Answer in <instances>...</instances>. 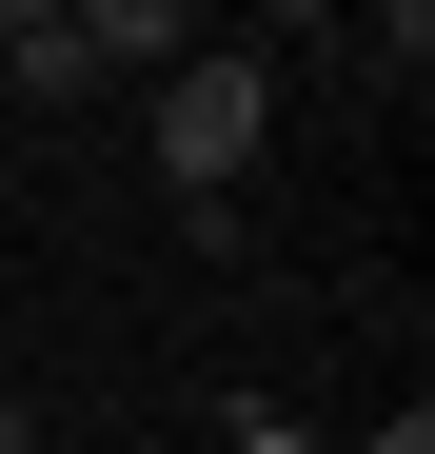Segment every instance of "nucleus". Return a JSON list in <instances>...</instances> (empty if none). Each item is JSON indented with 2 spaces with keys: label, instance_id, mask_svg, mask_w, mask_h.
I'll return each mask as SVG.
<instances>
[{
  "label": "nucleus",
  "instance_id": "nucleus-2",
  "mask_svg": "<svg viewBox=\"0 0 435 454\" xmlns=\"http://www.w3.org/2000/svg\"><path fill=\"white\" fill-rule=\"evenodd\" d=\"M59 20H80L99 80H178V59H198V0H59Z\"/></svg>",
  "mask_w": 435,
  "mask_h": 454
},
{
  "label": "nucleus",
  "instance_id": "nucleus-1",
  "mask_svg": "<svg viewBox=\"0 0 435 454\" xmlns=\"http://www.w3.org/2000/svg\"><path fill=\"white\" fill-rule=\"evenodd\" d=\"M138 138H159V178H178V198H238V178H257V138H277V59H257V40H198L178 80H138Z\"/></svg>",
  "mask_w": 435,
  "mask_h": 454
},
{
  "label": "nucleus",
  "instance_id": "nucleus-6",
  "mask_svg": "<svg viewBox=\"0 0 435 454\" xmlns=\"http://www.w3.org/2000/svg\"><path fill=\"white\" fill-rule=\"evenodd\" d=\"M0 454H40V395H0Z\"/></svg>",
  "mask_w": 435,
  "mask_h": 454
},
{
  "label": "nucleus",
  "instance_id": "nucleus-3",
  "mask_svg": "<svg viewBox=\"0 0 435 454\" xmlns=\"http://www.w3.org/2000/svg\"><path fill=\"white\" fill-rule=\"evenodd\" d=\"M336 20H356V59H376V99L435 80V0H336Z\"/></svg>",
  "mask_w": 435,
  "mask_h": 454
},
{
  "label": "nucleus",
  "instance_id": "nucleus-4",
  "mask_svg": "<svg viewBox=\"0 0 435 454\" xmlns=\"http://www.w3.org/2000/svg\"><path fill=\"white\" fill-rule=\"evenodd\" d=\"M257 20H277V40H336V0H257Z\"/></svg>",
  "mask_w": 435,
  "mask_h": 454
},
{
  "label": "nucleus",
  "instance_id": "nucleus-5",
  "mask_svg": "<svg viewBox=\"0 0 435 454\" xmlns=\"http://www.w3.org/2000/svg\"><path fill=\"white\" fill-rule=\"evenodd\" d=\"M356 454H435V415H376V434H356Z\"/></svg>",
  "mask_w": 435,
  "mask_h": 454
},
{
  "label": "nucleus",
  "instance_id": "nucleus-7",
  "mask_svg": "<svg viewBox=\"0 0 435 454\" xmlns=\"http://www.w3.org/2000/svg\"><path fill=\"white\" fill-rule=\"evenodd\" d=\"M0 20H59V0H0Z\"/></svg>",
  "mask_w": 435,
  "mask_h": 454
}]
</instances>
